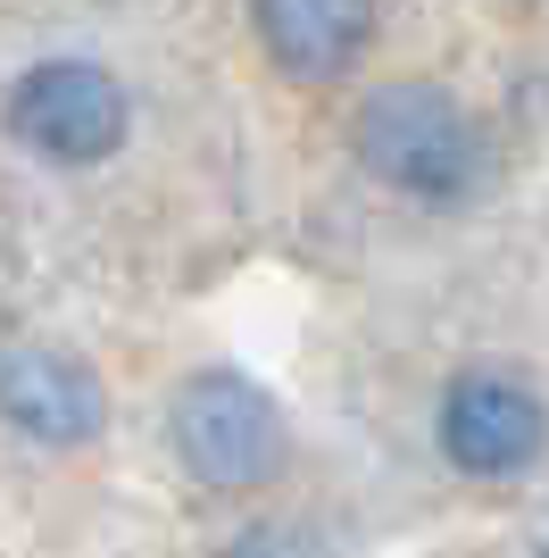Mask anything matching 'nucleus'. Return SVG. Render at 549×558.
I'll list each match as a JSON object with an SVG mask.
<instances>
[{
	"label": "nucleus",
	"mask_w": 549,
	"mask_h": 558,
	"mask_svg": "<svg viewBox=\"0 0 549 558\" xmlns=\"http://www.w3.org/2000/svg\"><path fill=\"white\" fill-rule=\"evenodd\" d=\"M358 159L408 201H466L483 175V134L441 84H383L358 100Z\"/></svg>",
	"instance_id": "1"
},
{
	"label": "nucleus",
	"mask_w": 549,
	"mask_h": 558,
	"mask_svg": "<svg viewBox=\"0 0 549 558\" xmlns=\"http://www.w3.org/2000/svg\"><path fill=\"white\" fill-rule=\"evenodd\" d=\"M9 134L50 167H91L125 142V84L100 59H42L9 93Z\"/></svg>",
	"instance_id": "3"
},
{
	"label": "nucleus",
	"mask_w": 549,
	"mask_h": 558,
	"mask_svg": "<svg viewBox=\"0 0 549 558\" xmlns=\"http://www.w3.org/2000/svg\"><path fill=\"white\" fill-rule=\"evenodd\" d=\"M0 417L50 450H84L109 425V384L68 350L17 342V350H0Z\"/></svg>",
	"instance_id": "5"
},
{
	"label": "nucleus",
	"mask_w": 549,
	"mask_h": 558,
	"mask_svg": "<svg viewBox=\"0 0 549 558\" xmlns=\"http://www.w3.org/2000/svg\"><path fill=\"white\" fill-rule=\"evenodd\" d=\"M175 459L217 492H242V484H267L274 459H283V409L258 392L251 375H192L175 392Z\"/></svg>",
	"instance_id": "2"
},
{
	"label": "nucleus",
	"mask_w": 549,
	"mask_h": 558,
	"mask_svg": "<svg viewBox=\"0 0 549 558\" xmlns=\"http://www.w3.org/2000/svg\"><path fill=\"white\" fill-rule=\"evenodd\" d=\"M225 558H325V550L300 534V525H251V534L233 542Z\"/></svg>",
	"instance_id": "7"
},
{
	"label": "nucleus",
	"mask_w": 549,
	"mask_h": 558,
	"mask_svg": "<svg viewBox=\"0 0 549 558\" xmlns=\"http://www.w3.org/2000/svg\"><path fill=\"white\" fill-rule=\"evenodd\" d=\"M541 558H549V550H541Z\"/></svg>",
	"instance_id": "8"
},
{
	"label": "nucleus",
	"mask_w": 549,
	"mask_h": 558,
	"mask_svg": "<svg viewBox=\"0 0 549 558\" xmlns=\"http://www.w3.org/2000/svg\"><path fill=\"white\" fill-rule=\"evenodd\" d=\"M441 459L457 466V475H483V484H500V475H525L533 459H541L549 442V409L533 384H516V375H457L450 392H441Z\"/></svg>",
	"instance_id": "4"
},
{
	"label": "nucleus",
	"mask_w": 549,
	"mask_h": 558,
	"mask_svg": "<svg viewBox=\"0 0 549 558\" xmlns=\"http://www.w3.org/2000/svg\"><path fill=\"white\" fill-rule=\"evenodd\" d=\"M375 34V0H258V43L283 75L333 84Z\"/></svg>",
	"instance_id": "6"
}]
</instances>
